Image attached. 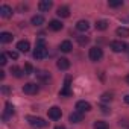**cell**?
<instances>
[{
	"instance_id": "obj_1",
	"label": "cell",
	"mask_w": 129,
	"mask_h": 129,
	"mask_svg": "<svg viewBox=\"0 0 129 129\" xmlns=\"http://www.w3.org/2000/svg\"><path fill=\"white\" fill-rule=\"evenodd\" d=\"M46 56H47V47H46L44 41L40 40V41L37 43L35 50H34V58H35V59H43V58H46Z\"/></svg>"
},
{
	"instance_id": "obj_2",
	"label": "cell",
	"mask_w": 129,
	"mask_h": 129,
	"mask_svg": "<svg viewBox=\"0 0 129 129\" xmlns=\"http://www.w3.org/2000/svg\"><path fill=\"white\" fill-rule=\"evenodd\" d=\"M27 121L32 127H46L47 126V121L41 117H34V115H29L27 117Z\"/></svg>"
},
{
	"instance_id": "obj_3",
	"label": "cell",
	"mask_w": 129,
	"mask_h": 129,
	"mask_svg": "<svg viewBox=\"0 0 129 129\" xmlns=\"http://www.w3.org/2000/svg\"><path fill=\"white\" fill-rule=\"evenodd\" d=\"M88 56H90V59H91V61L97 62V61H100V59H102L103 52H102V49H100V47H91V49H90V52H88Z\"/></svg>"
},
{
	"instance_id": "obj_4",
	"label": "cell",
	"mask_w": 129,
	"mask_h": 129,
	"mask_svg": "<svg viewBox=\"0 0 129 129\" xmlns=\"http://www.w3.org/2000/svg\"><path fill=\"white\" fill-rule=\"evenodd\" d=\"M38 90H40L38 85L34 84V82H27V84L23 85V93H24V94H37Z\"/></svg>"
},
{
	"instance_id": "obj_5",
	"label": "cell",
	"mask_w": 129,
	"mask_h": 129,
	"mask_svg": "<svg viewBox=\"0 0 129 129\" xmlns=\"http://www.w3.org/2000/svg\"><path fill=\"white\" fill-rule=\"evenodd\" d=\"M109 47H111V49H112L114 52L120 53V52H124V50L127 49V44H124L123 41H111Z\"/></svg>"
},
{
	"instance_id": "obj_6",
	"label": "cell",
	"mask_w": 129,
	"mask_h": 129,
	"mask_svg": "<svg viewBox=\"0 0 129 129\" xmlns=\"http://www.w3.org/2000/svg\"><path fill=\"white\" fill-rule=\"evenodd\" d=\"M47 114H49V118H52V120H59L61 115H62V111H61V108H58V106H52V108L47 111Z\"/></svg>"
},
{
	"instance_id": "obj_7",
	"label": "cell",
	"mask_w": 129,
	"mask_h": 129,
	"mask_svg": "<svg viewBox=\"0 0 129 129\" xmlns=\"http://www.w3.org/2000/svg\"><path fill=\"white\" fill-rule=\"evenodd\" d=\"M76 111H79V112H88V111H91V105L88 103V102H85V100H79L78 103H76Z\"/></svg>"
},
{
	"instance_id": "obj_8",
	"label": "cell",
	"mask_w": 129,
	"mask_h": 129,
	"mask_svg": "<svg viewBox=\"0 0 129 129\" xmlns=\"http://www.w3.org/2000/svg\"><path fill=\"white\" fill-rule=\"evenodd\" d=\"M70 82H72V78H70V76H67V78H66V85H64V88L59 91V96H72Z\"/></svg>"
},
{
	"instance_id": "obj_9",
	"label": "cell",
	"mask_w": 129,
	"mask_h": 129,
	"mask_svg": "<svg viewBox=\"0 0 129 129\" xmlns=\"http://www.w3.org/2000/svg\"><path fill=\"white\" fill-rule=\"evenodd\" d=\"M56 67H58L59 70H69V69H70V61H69L67 58H59V59L56 61Z\"/></svg>"
},
{
	"instance_id": "obj_10",
	"label": "cell",
	"mask_w": 129,
	"mask_h": 129,
	"mask_svg": "<svg viewBox=\"0 0 129 129\" xmlns=\"http://www.w3.org/2000/svg\"><path fill=\"white\" fill-rule=\"evenodd\" d=\"M69 120H70L72 123H81V121L84 120V114L79 112V111H73V112L69 115Z\"/></svg>"
},
{
	"instance_id": "obj_11",
	"label": "cell",
	"mask_w": 129,
	"mask_h": 129,
	"mask_svg": "<svg viewBox=\"0 0 129 129\" xmlns=\"http://www.w3.org/2000/svg\"><path fill=\"white\" fill-rule=\"evenodd\" d=\"M0 15H2L3 18H9L12 15V8L8 6V5H2L0 6Z\"/></svg>"
},
{
	"instance_id": "obj_12",
	"label": "cell",
	"mask_w": 129,
	"mask_h": 129,
	"mask_svg": "<svg viewBox=\"0 0 129 129\" xmlns=\"http://www.w3.org/2000/svg\"><path fill=\"white\" fill-rule=\"evenodd\" d=\"M17 49H18L20 52H23V53H27V52L30 50V44H29V41L21 40V41L17 43Z\"/></svg>"
},
{
	"instance_id": "obj_13",
	"label": "cell",
	"mask_w": 129,
	"mask_h": 129,
	"mask_svg": "<svg viewBox=\"0 0 129 129\" xmlns=\"http://www.w3.org/2000/svg\"><path fill=\"white\" fill-rule=\"evenodd\" d=\"M56 14L61 18H67V17H70V9H69V6H59Z\"/></svg>"
},
{
	"instance_id": "obj_14",
	"label": "cell",
	"mask_w": 129,
	"mask_h": 129,
	"mask_svg": "<svg viewBox=\"0 0 129 129\" xmlns=\"http://www.w3.org/2000/svg\"><path fill=\"white\" fill-rule=\"evenodd\" d=\"M72 49H73V46H72V43H70L69 40L62 41V43L59 44V50H61V52H64V53H69V52H72Z\"/></svg>"
},
{
	"instance_id": "obj_15",
	"label": "cell",
	"mask_w": 129,
	"mask_h": 129,
	"mask_svg": "<svg viewBox=\"0 0 129 129\" xmlns=\"http://www.w3.org/2000/svg\"><path fill=\"white\" fill-rule=\"evenodd\" d=\"M64 27V24L59 21V20H52L50 23H49V29L50 30H55V32H58V30H61Z\"/></svg>"
},
{
	"instance_id": "obj_16",
	"label": "cell",
	"mask_w": 129,
	"mask_h": 129,
	"mask_svg": "<svg viewBox=\"0 0 129 129\" xmlns=\"http://www.w3.org/2000/svg\"><path fill=\"white\" fill-rule=\"evenodd\" d=\"M52 6H53V3L50 2V0H43V2H40V3H38V9H40V11H43V12L49 11Z\"/></svg>"
},
{
	"instance_id": "obj_17",
	"label": "cell",
	"mask_w": 129,
	"mask_h": 129,
	"mask_svg": "<svg viewBox=\"0 0 129 129\" xmlns=\"http://www.w3.org/2000/svg\"><path fill=\"white\" fill-rule=\"evenodd\" d=\"M12 40H14V37H12V34H9V32H2V34H0V43L8 44V43H11Z\"/></svg>"
},
{
	"instance_id": "obj_18",
	"label": "cell",
	"mask_w": 129,
	"mask_h": 129,
	"mask_svg": "<svg viewBox=\"0 0 129 129\" xmlns=\"http://www.w3.org/2000/svg\"><path fill=\"white\" fill-rule=\"evenodd\" d=\"M88 27H90V24H88L87 20H79V21L76 23V29H78L79 32H87Z\"/></svg>"
},
{
	"instance_id": "obj_19",
	"label": "cell",
	"mask_w": 129,
	"mask_h": 129,
	"mask_svg": "<svg viewBox=\"0 0 129 129\" xmlns=\"http://www.w3.org/2000/svg\"><path fill=\"white\" fill-rule=\"evenodd\" d=\"M37 78H38L40 81H43V82H47V81L50 79V75H49L47 72H44V70H38V72H37Z\"/></svg>"
},
{
	"instance_id": "obj_20",
	"label": "cell",
	"mask_w": 129,
	"mask_h": 129,
	"mask_svg": "<svg viewBox=\"0 0 129 129\" xmlns=\"http://www.w3.org/2000/svg\"><path fill=\"white\" fill-rule=\"evenodd\" d=\"M30 21H32L34 26H41V24L44 23V17H43V15H34Z\"/></svg>"
},
{
	"instance_id": "obj_21",
	"label": "cell",
	"mask_w": 129,
	"mask_h": 129,
	"mask_svg": "<svg viewBox=\"0 0 129 129\" xmlns=\"http://www.w3.org/2000/svg\"><path fill=\"white\" fill-rule=\"evenodd\" d=\"M108 27V21L106 20H97L96 21V29L97 30H105Z\"/></svg>"
},
{
	"instance_id": "obj_22",
	"label": "cell",
	"mask_w": 129,
	"mask_h": 129,
	"mask_svg": "<svg viewBox=\"0 0 129 129\" xmlns=\"http://www.w3.org/2000/svg\"><path fill=\"white\" fill-rule=\"evenodd\" d=\"M5 106H6V111H5V115H3V118L6 120V118H8L9 115H14V106H12V105H11L9 102H8V103H6Z\"/></svg>"
},
{
	"instance_id": "obj_23",
	"label": "cell",
	"mask_w": 129,
	"mask_h": 129,
	"mask_svg": "<svg viewBox=\"0 0 129 129\" xmlns=\"http://www.w3.org/2000/svg\"><path fill=\"white\" fill-rule=\"evenodd\" d=\"M11 73H12L15 78H21V76H23V70H21L20 67H17V66L11 67Z\"/></svg>"
},
{
	"instance_id": "obj_24",
	"label": "cell",
	"mask_w": 129,
	"mask_h": 129,
	"mask_svg": "<svg viewBox=\"0 0 129 129\" xmlns=\"http://www.w3.org/2000/svg\"><path fill=\"white\" fill-rule=\"evenodd\" d=\"M117 35L118 37H123V38L129 37V27H118L117 29Z\"/></svg>"
},
{
	"instance_id": "obj_25",
	"label": "cell",
	"mask_w": 129,
	"mask_h": 129,
	"mask_svg": "<svg viewBox=\"0 0 129 129\" xmlns=\"http://www.w3.org/2000/svg\"><path fill=\"white\" fill-rule=\"evenodd\" d=\"M94 129H108V123L106 121H102V120H97L94 121Z\"/></svg>"
},
{
	"instance_id": "obj_26",
	"label": "cell",
	"mask_w": 129,
	"mask_h": 129,
	"mask_svg": "<svg viewBox=\"0 0 129 129\" xmlns=\"http://www.w3.org/2000/svg\"><path fill=\"white\" fill-rule=\"evenodd\" d=\"M108 5H109L111 8H118V6H121V5H123V2H121V0H109Z\"/></svg>"
},
{
	"instance_id": "obj_27",
	"label": "cell",
	"mask_w": 129,
	"mask_h": 129,
	"mask_svg": "<svg viewBox=\"0 0 129 129\" xmlns=\"http://www.w3.org/2000/svg\"><path fill=\"white\" fill-rule=\"evenodd\" d=\"M76 38H78V43H79L81 46H85V44H88V41H90L87 37H76Z\"/></svg>"
},
{
	"instance_id": "obj_28",
	"label": "cell",
	"mask_w": 129,
	"mask_h": 129,
	"mask_svg": "<svg viewBox=\"0 0 129 129\" xmlns=\"http://www.w3.org/2000/svg\"><path fill=\"white\" fill-rule=\"evenodd\" d=\"M102 100H103V102L112 100V94H111V93H103V94H102Z\"/></svg>"
},
{
	"instance_id": "obj_29",
	"label": "cell",
	"mask_w": 129,
	"mask_h": 129,
	"mask_svg": "<svg viewBox=\"0 0 129 129\" xmlns=\"http://www.w3.org/2000/svg\"><path fill=\"white\" fill-rule=\"evenodd\" d=\"M32 72H34L32 66H30V64H26V66H24V73L26 75H32Z\"/></svg>"
},
{
	"instance_id": "obj_30",
	"label": "cell",
	"mask_w": 129,
	"mask_h": 129,
	"mask_svg": "<svg viewBox=\"0 0 129 129\" xmlns=\"http://www.w3.org/2000/svg\"><path fill=\"white\" fill-rule=\"evenodd\" d=\"M6 56H8L6 53H2V55H0V66H5V64L8 62V61H6Z\"/></svg>"
},
{
	"instance_id": "obj_31",
	"label": "cell",
	"mask_w": 129,
	"mask_h": 129,
	"mask_svg": "<svg viewBox=\"0 0 129 129\" xmlns=\"http://www.w3.org/2000/svg\"><path fill=\"white\" fill-rule=\"evenodd\" d=\"M6 55H8L9 58H12V59H17V58H18V53H17V52H8Z\"/></svg>"
},
{
	"instance_id": "obj_32",
	"label": "cell",
	"mask_w": 129,
	"mask_h": 129,
	"mask_svg": "<svg viewBox=\"0 0 129 129\" xmlns=\"http://www.w3.org/2000/svg\"><path fill=\"white\" fill-rule=\"evenodd\" d=\"M102 111H103V112H106V114H108V112H109V109H108V108H106V106H102Z\"/></svg>"
},
{
	"instance_id": "obj_33",
	"label": "cell",
	"mask_w": 129,
	"mask_h": 129,
	"mask_svg": "<svg viewBox=\"0 0 129 129\" xmlns=\"http://www.w3.org/2000/svg\"><path fill=\"white\" fill-rule=\"evenodd\" d=\"M124 102H126V103H129V94H126V96H124Z\"/></svg>"
},
{
	"instance_id": "obj_34",
	"label": "cell",
	"mask_w": 129,
	"mask_h": 129,
	"mask_svg": "<svg viewBox=\"0 0 129 129\" xmlns=\"http://www.w3.org/2000/svg\"><path fill=\"white\" fill-rule=\"evenodd\" d=\"M55 129H66V127H64V126H56Z\"/></svg>"
},
{
	"instance_id": "obj_35",
	"label": "cell",
	"mask_w": 129,
	"mask_h": 129,
	"mask_svg": "<svg viewBox=\"0 0 129 129\" xmlns=\"http://www.w3.org/2000/svg\"><path fill=\"white\" fill-rule=\"evenodd\" d=\"M126 82H127V84H129V75H127V76H126Z\"/></svg>"
},
{
	"instance_id": "obj_36",
	"label": "cell",
	"mask_w": 129,
	"mask_h": 129,
	"mask_svg": "<svg viewBox=\"0 0 129 129\" xmlns=\"http://www.w3.org/2000/svg\"><path fill=\"white\" fill-rule=\"evenodd\" d=\"M126 50H127V52H129V46H127V49H126Z\"/></svg>"
},
{
	"instance_id": "obj_37",
	"label": "cell",
	"mask_w": 129,
	"mask_h": 129,
	"mask_svg": "<svg viewBox=\"0 0 129 129\" xmlns=\"http://www.w3.org/2000/svg\"><path fill=\"white\" fill-rule=\"evenodd\" d=\"M127 129H129V126H127Z\"/></svg>"
}]
</instances>
